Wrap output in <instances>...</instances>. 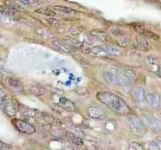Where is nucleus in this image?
Here are the masks:
<instances>
[{"mask_svg":"<svg viewBox=\"0 0 161 150\" xmlns=\"http://www.w3.org/2000/svg\"><path fill=\"white\" fill-rule=\"evenodd\" d=\"M14 124L16 129L23 134L30 135L35 132V127L26 121L21 120V119H15Z\"/></svg>","mask_w":161,"mask_h":150,"instance_id":"3","label":"nucleus"},{"mask_svg":"<svg viewBox=\"0 0 161 150\" xmlns=\"http://www.w3.org/2000/svg\"><path fill=\"white\" fill-rule=\"evenodd\" d=\"M3 41H4V38L2 36V35H0V45H2Z\"/></svg>","mask_w":161,"mask_h":150,"instance_id":"32","label":"nucleus"},{"mask_svg":"<svg viewBox=\"0 0 161 150\" xmlns=\"http://www.w3.org/2000/svg\"><path fill=\"white\" fill-rule=\"evenodd\" d=\"M8 7L11 8L14 11H20L23 10L22 6L20 4L16 3L15 2H9L8 3Z\"/></svg>","mask_w":161,"mask_h":150,"instance_id":"27","label":"nucleus"},{"mask_svg":"<svg viewBox=\"0 0 161 150\" xmlns=\"http://www.w3.org/2000/svg\"><path fill=\"white\" fill-rule=\"evenodd\" d=\"M5 146H6L5 143H2V142H1V141H0V148H2V147H5Z\"/></svg>","mask_w":161,"mask_h":150,"instance_id":"33","label":"nucleus"},{"mask_svg":"<svg viewBox=\"0 0 161 150\" xmlns=\"http://www.w3.org/2000/svg\"><path fill=\"white\" fill-rule=\"evenodd\" d=\"M53 47L57 50H59V51L61 52V53H71V48H70L67 44L61 42V41H57V40L53 41Z\"/></svg>","mask_w":161,"mask_h":150,"instance_id":"17","label":"nucleus"},{"mask_svg":"<svg viewBox=\"0 0 161 150\" xmlns=\"http://www.w3.org/2000/svg\"><path fill=\"white\" fill-rule=\"evenodd\" d=\"M18 110L21 113L22 115L28 118H35L37 117L40 112L38 110H36L35 109H32V108L27 107L24 106V105H20L18 107Z\"/></svg>","mask_w":161,"mask_h":150,"instance_id":"12","label":"nucleus"},{"mask_svg":"<svg viewBox=\"0 0 161 150\" xmlns=\"http://www.w3.org/2000/svg\"><path fill=\"white\" fill-rule=\"evenodd\" d=\"M68 139L71 143L75 145H82L83 143L80 137H77V136L74 135L73 134H71V133L68 134Z\"/></svg>","mask_w":161,"mask_h":150,"instance_id":"23","label":"nucleus"},{"mask_svg":"<svg viewBox=\"0 0 161 150\" xmlns=\"http://www.w3.org/2000/svg\"><path fill=\"white\" fill-rule=\"evenodd\" d=\"M136 43H137L138 47L141 50H148L149 47H150V44H149L148 39L144 35L139 34V35H137V37H136Z\"/></svg>","mask_w":161,"mask_h":150,"instance_id":"14","label":"nucleus"},{"mask_svg":"<svg viewBox=\"0 0 161 150\" xmlns=\"http://www.w3.org/2000/svg\"><path fill=\"white\" fill-rule=\"evenodd\" d=\"M48 21H49V23L51 24V25H53V26H55V27H58V26H59V22H58L56 20H55L54 18H52V17H50V18L48 20Z\"/></svg>","mask_w":161,"mask_h":150,"instance_id":"31","label":"nucleus"},{"mask_svg":"<svg viewBox=\"0 0 161 150\" xmlns=\"http://www.w3.org/2000/svg\"><path fill=\"white\" fill-rule=\"evenodd\" d=\"M117 76L118 73L116 72L113 71H110V72H106L103 74V77L106 83H108L110 84H115L117 83Z\"/></svg>","mask_w":161,"mask_h":150,"instance_id":"18","label":"nucleus"},{"mask_svg":"<svg viewBox=\"0 0 161 150\" xmlns=\"http://www.w3.org/2000/svg\"><path fill=\"white\" fill-rule=\"evenodd\" d=\"M106 54L107 56L110 57H119L122 54V52L119 47L112 45H109L104 47Z\"/></svg>","mask_w":161,"mask_h":150,"instance_id":"15","label":"nucleus"},{"mask_svg":"<svg viewBox=\"0 0 161 150\" xmlns=\"http://www.w3.org/2000/svg\"><path fill=\"white\" fill-rule=\"evenodd\" d=\"M91 35L95 37L96 39L99 41H109V35L108 34L105 32L102 31L100 30H94L90 32Z\"/></svg>","mask_w":161,"mask_h":150,"instance_id":"16","label":"nucleus"},{"mask_svg":"<svg viewBox=\"0 0 161 150\" xmlns=\"http://www.w3.org/2000/svg\"><path fill=\"white\" fill-rule=\"evenodd\" d=\"M147 62L151 71L158 77H160V62L159 58L155 55H149L147 56Z\"/></svg>","mask_w":161,"mask_h":150,"instance_id":"6","label":"nucleus"},{"mask_svg":"<svg viewBox=\"0 0 161 150\" xmlns=\"http://www.w3.org/2000/svg\"><path fill=\"white\" fill-rule=\"evenodd\" d=\"M22 5L25 6H33L38 5V1L37 0H19Z\"/></svg>","mask_w":161,"mask_h":150,"instance_id":"28","label":"nucleus"},{"mask_svg":"<svg viewBox=\"0 0 161 150\" xmlns=\"http://www.w3.org/2000/svg\"><path fill=\"white\" fill-rule=\"evenodd\" d=\"M29 92L32 95L37 96V97L42 96L46 93L45 89L43 88L42 86H38V85H32V86H30Z\"/></svg>","mask_w":161,"mask_h":150,"instance_id":"19","label":"nucleus"},{"mask_svg":"<svg viewBox=\"0 0 161 150\" xmlns=\"http://www.w3.org/2000/svg\"><path fill=\"white\" fill-rule=\"evenodd\" d=\"M117 83H120L122 86L123 89L126 92H129L131 90V82L130 81L129 76L125 74H118Z\"/></svg>","mask_w":161,"mask_h":150,"instance_id":"10","label":"nucleus"},{"mask_svg":"<svg viewBox=\"0 0 161 150\" xmlns=\"http://www.w3.org/2000/svg\"><path fill=\"white\" fill-rule=\"evenodd\" d=\"M59 105L61 107H62L63 109H64L65 110L69 112L75 111L76 109H77V108H76L75 104H74L73 101H71V100L66 98L64 97L61 98L59 99Z\"/></svg>","mask_w":161,"mask_h":150,"instance_id":"13","label":"nucleus"},{"mask_svg":"<svg viewBox=\"0 0 161 150\" xmlns=\"http://www.w3.org/2000/svg\"><path fill=\"white\" fill-rule=\"evenodd\" d=\"M4 112L10 117H15L17 114V107L11 100L7 99L1 104Z\"/></svg>","mask_w":161,"mask_h":150,"instance_id":"5","label":"nucleus"},{"mask_svg":"<svg viewBox=\"0 0 161 150\" xmlns=\"http://www.w3.org/2000/svg\"><path fill=\"white\" fill-rule=\"evenodd\" d=\"M133 96L136 105L139 107H143L145 104V91L142 87H136L133 90Z\"/></svg>","mask_w":161,"mask_h":150,"instance_id":"8","label":"nucleus"},{"mask_svg":"<svg viewBox=\"0 0 161 150\" xmlns=\"http://www.w3.org/2000/svg\"><path fill=\"white\" fill-rule=\"evenodd\" d=\"M88 115L94 119H103L106 116L104 110L97 107H90L88 108Z\"/></svg>","mask_w":161,"mask_h":150,"instance_id":"9","label":"nucleus"},{"mask_svg":"<svg viewBox=\"0 0 161 150\" xmlns=\"http://www.w3.org/2000/svg\"><path fill=\"white\" fill-rule=\"evenodd\" d=\"M135 30H136V32H137L139 34H140V35H143V33L145 32V28H144V26H143V25H141V24H138L137 26H135Z\"/></svg>","mask_w":161,"mask_h":150,"instance_id":"29","label":"nucleus"},{"mask_svg":"<svg viewBox=\"0 0 161 150\" xmlns=\"http://www.w3.org/2000/svg\"><path fill=\"white\" fill-rule=\"evenodd\" d=\"M97 98L102 104L106 105L114 114L121 116L128 115L131 113L130 107L121 98L109 92H102L97 94Z\"/></svg>","mask_w":161,"mask_h":150,"instance_id":"1","label":"nucleus"},{"mask_svg":"<svg viewBox=\"0 0 161 150\" xmlns=\"http://www.w3.org/2000/svg\"><path fill=\"white\" fill-rule=\"evenodd\" d=\"M54 9L58 11L62 12V13L67 14H72L76 13L75 10L72 9L71 8L66 7V6H54Z\"/></svg>","mask_w":161,"mask_h":150,"instance_id":"22","label":"nucleus"},{"mask_svg":"<svg viewBox=\"0 0 161 150\" xmlns=\"http://www.w3.org/2000/svg\"><path fill=\"white\" fill-rule=\"evenodd\" d=\"M143 119L144 125H147L153 131L158 132L160 130V122L158 119L150 115H143Z\"/></svg>","mask_w":161,"mask_h":150,"instance_id":"4","label":"nucleus"},{"mask_svg":"<svg viewBox=\"0 0 161 150\" xmlns=\"http://www.w3.org/2000/svg\"><path fill=\"white\" fill-rule=\"evenodd\" d=\"M145 102L151 108L160 109L161 105V98L159 93H150L146 95Z\"/></svg>","mask_w":161,"mask_h":150,"instance_id":"7","label":"nucleus"},{"mask_svg":"<svg viewBox=\"0 0 161 150\" xmlns=\"http://www.w3.org/2000/svg\"><path fill=\"white\" fill-rule=\"evenodd\" d=\"M7 83L10 88L16 93H22L23 92V86L20 81L13 77H8L7 79Z\"/></svg>","mask_w":161,"mask_h":150,"instance_id":"11","label":"nucleus"},{"mask_svg":"<svg viewBox=\"0 0 161 150\" xmlns=\"http://www.w3.org/2000/svg\"><path fill=\"white\" fill-rule=\"evenodd\" d=\"M128 126L130 131L136 136H142L145 134V126L143 121L138 117H130L128 119Z\"/></svg>","mask_w":161,"mask_h":150,"instance_id":"2","label":"nucleus"},{"mask_svg":"<svg viewBox=\"0 0 161 150\" xmlns=\"http://www.w3.org/2000/svg\"><path fill=\"white\" fill-rule=\"evenodd\" d=\"M0 12L3 15H5L7 17L13 16L14 14V11H12L8 7H5V6H0Z\"/></svg>","mask_w":161,"mask_h":150,"instance_id":"26","label":"nucleus"},{"mask_svg":"<svg viewBox=\"0 0 161 150\" xmlns=\"http://www.w3.org/2000/svg\"><path fill=\"white\" fill-rule=\"evenodd\" d=\"M83 31V28L81 26H72L68 30V32L71 35L76 36V35H80Z\"/></svg>","mask_w":161,"mask_h":150,"instance_id":"25","label":"nucleus"},{"mask_svg":"<svg viewBox=\"0 0 161 150\" xmlns=\"http://www.w3.org/2000/svg\"><path fill=\"white\" fill-rule=\"evenodd\" d=\"M37 13L40 14H42L44 16L49 17H53L56 15L55 11H53V10H50L49 8H39V9L36 10Z\"/></svg>","mask_w":161,"mask_h":150,"instance_id":"21","label":"nucleus"},{"mask_svg":"<svg viewBox=\"0 0 161 150\" xmlns=\"http://www.w3.org/2000/svg\"><path fill=\"white\" fill-rule=\"evenodd\" d=\"M151 1H157V0H151Z\"/></svg>","mask_w":161,"mask_h":150,"instance_id":"34","label":"nucleus"},{"mask_svg":"<svg viewBox=\"0 0 161 150\" xmlns=\"http://www.w3.org/2000/svg\"><path fill=\"white\" fill-rule=\"evenodd\" d=\"M6 99H7V96H6L5 92L0 89V105H1L5 100H6Z\"/></svg>","mask_w":161,"mask_h":150,"instance_id":"30","label":"nucleus"},{"mask_svg":"<svg viewBox=\"0 0 161 150\" xmlns=\"http://www.w3.org/2000/svg\"><path fill=\"white\" fill-rule=\"evenodd\" d=\"M29 150H34V149H29Z\"/></svg>","mask_w":161,"mask_h":150,"instance_id":"35","label":"nucleus"},{"mask_svg":"<svg viewBox=\"0 0 161 150\" xmlns=\"http://www.w3.org/2000/svg\"><path fill=\"white\" fill-rule=\"evenodd\" d=\"M116 43L121 47H127L130 45V40L127 38H121L116 41Z\"/></svg>","mask_w":161,"mask_h":150,"instance_id":"24","label":"nucleus"},{"mask_svg":"<svg viewBox=\"0 0 161 150\" xmlns=\"http://www.w3.org/2000/svg\"><path fill=\"white\" fill-rule=\"evenodd\" d=\"M89 52L95 56H107L104 47L102 46H94L92 48H90Z\"/></svg>","mask_w":161,"mask_h":150,"instance_id":"20","label":"nucleus"}]
</instances>
